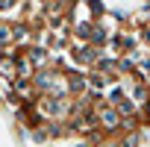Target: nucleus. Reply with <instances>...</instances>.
<instances>
[{"label":"nucleus","mask_w":150,"mask_h":147,"mask_svg":"<svg viewBox=\"0 0 150 147\" xmlns=\"http://www.w3.org/2000/svg\"><path fill=\"white\" fill-rule=\"evenodd\" d=\"M74 59H77V65H83V68L91 71L97 65V59H100V47H94L88 41H77V44H74Z\"/></svg>","instance_id":"nucleus-1"},{"label":"nucleus","mask_w":150,"mask_h":147,"mask_svg":"<svg viewBox=\"0 0 150 147\" xmlns=\"http://www.w3.org/2000/svg\"><path fill=\"white\" fill-rule=\"evenodd\" d=\"M15 6H18V0H0V12H9Z\"/></svg>","instance_id":"nucleus-3"},{"label":"nucleus","mask_w":150,"mask_h":147,"mask_svg":"<svg viewBox=\"0 0 150 147\" xmlns=\"http://www.w3.org/2000/svg\"><path fill=\"white\" fill-rule=\"evenodd\" d=\"M118 147H138V135H135V129L118 135Z\"/></svg>","instance_id":"nucleus-2"}]
</instances>
